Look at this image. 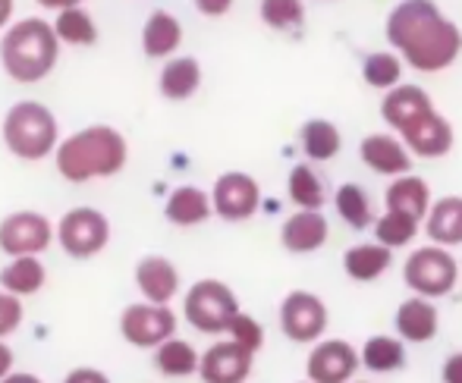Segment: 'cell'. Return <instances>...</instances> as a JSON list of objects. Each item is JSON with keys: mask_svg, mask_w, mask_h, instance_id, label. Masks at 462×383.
Segmentation results:
<instances>
[{"mask_svg": "<svg viewBox=\"0 0 462 383\" xmlns=\"http://www.w3.org/2000/svg\"><path fill=\"white\" fill-rule=\"evenodd\" d=\"M387 41L419 73H444L457 63L462 32L434 0H402L387 16Z\"/></svg>", "mask_w": 462, "mask_h": 383, "instance_id": "obj_1", "label": "cell"}, {"mask_svg": "<svg viewBox=\"0 0 462 383\" xmlns=\"http://www.w3.org/2000/svg\"><path fill=\"white\" fill-rule=\"evenodd\" d=\"M129 145L120 135V129L107 126V123H95L69 139H63L54 151V164L67 183L82 186L92 179H110L126 167Z\"/></svg>", "mask_w": 462, "mask_h": 383, "instance_id": "obj_2", "label": "cell"}, {"mask_svg": "<svg viewBox=\"0 0 462 383\" xmlns=\"http://www.w3.org/2000/svg\"><path fill=\"white\" fill-rule=\"evenodd\" d=\"M60 60V38L54 23L42 16H25L13 23L0 38V67L19 86H35L48 79Z\"/></svg>", "mask_w": 462, "mask_h": 383, "instance_id": "obj_3", "label": "cell"}, {"mask_svg": "<svg viewBox=\"0 0 462 383\" xmlns=\"http://www.w3.org/2000/svg\"><path fill=\"white\" fill-rule=\"evenodd\" d=\"M4 145L19 160H44L60 145V126L51 107L19 101L4 116Z\"/></svg>", "mask_w": 462, "mask_h": 383, "instance_id": "obj_4", "label": "cell"}, {"mask_svg": "<svg viewBox=\"0 0 462 383\" xmlns=\"http://www.w3.org/2000/svg\"><path fill=\"white\" fill-rule=\"evenodd\" d=\"M462 264L453 258L450 249H440V245H421V249L409 251L406 264H402V283L412 296L421 298H438L450 296L459 283Z\"/></svg>", "mask_w": 462, "mask_h": 383, "instance_id": "obj_5", "label": "cell"}, {"mask_svg": "<svg viewBox=\"0 0 462 383\" xmlns=\"http://www.w3.org/2000/svg\"><path fill=\"white\" fill-rule=\"evenodd\" d=\"M239 311L243 308H239L236 292L220 280H199L186 289L183 317L189 321V327H195L199 333L208 336L226 333Z\"/></svg>", "mask_w": 462, "mask_h": 383, "instance_id": "obj_6", "label": "cell"}, {"mask_svg": "<svg viewBox=\"0 0 462 383\" xmlns=\"http://www.w3.org/2000/svg\"><path fill=\"white\" fill-rule=\"evenodd\" d=\"M277 321L290 342H296V346H315V342H321L324 333H328L330 311L318 292L292 289V292H286L283 302H280Z\"/></svg>", "mask_w": 462, "mask_h": 383, "instance_id": "obj_7", "label": "cell"}, {"mask_svg": "<svg viewBox=\"0 0 462 383\" xmlns=\"http://www.w3.org/2000/svg\"><path fill=\"white\" fill-rule=\"evenodd\" d=\"M57 242L76 261L97 258L110 242V220L97 207H73L57 223Z\"/></svg>", "mask_w": 462, "mask_h": 383, "instance_id": "obj_8", "label": "cell"}, {"mask_svg": "<svg viewBox=\"0 0 462 383\" xmlns=\"http://www.w3.org/2000/svg\"><path fill=\"white\" fill-rule=\"evenodd\" d=\"M120 336L133 349H161L177 336V315L171 305L133 302L120 311Z\"/></svg>", "mask_w": 462, "mask_h": 383, "instance_id": "obj_9", "label": "cell"}, {"mask_svg": "<svg viewBox=\"0 0 462 383\" xmlns=\"http://www.w3.org/2000/svg\"><path fill=\"white\" fill-rule=\"evenodd\" d=\"M57 239V226L38 211H13L0 220V251L6 258H42Z\"/></svg>", "mask_w": 462, "mask_h": 383, "instance_id": "obj_10", "label": "cell"}, {"mask_svg": "<svg viewBox=\"0 0 462 383\" xmlns=\"http://www.w3.org/2000/svg\"><path fill=\"white\" fill-rule=\"evenodd\" d=\"M362 368L359 349L340 336H324L315 342L305 359V380L309 383H353Z\"/></svg>", "mask_w": 462, "mask_h": 383, "instance_id": "obj_11", "label": "cell"}, {"mask_svg": "<svg viewBox=\"0 0 462 383\" xmlns=\"http://www.w3.org/2000/svg\"><path fill=\"white\" fill-rule=\"evenodd\" d=\"M211 201H214V214L226 223H243V220H252L262 207V186H258L255 177L243 170H230L220 173L217 183L211 189Z\"/></svg>", "mask_w": 462, "mask_h": 383, "instance_id": "obj_12", "label": "cell"}, {"mask_svg": "<svg viewBox=\"0 0 462 383\" xmlns=\"http://www.w3.org/2000/svg\"><path fill=\"white\" fill-rule=\"evenodd\" d=\"M255 368V355L245 352L233 340H217L201 352V383H245Z\"/></svg>", "mask_w": 462, "mask_h": 383, "instance_id": "obj_13", "label": "cell"}, {"mask_svg": "<svg viewBox=\"0 0 462 383\" xmlns=\"http://www.w3.org/2000/svg\"><path fill=\"white\" fill-rule=\"evenodd\" d=\"M400 139L406 141V148L415 154V158H425V160H438L447 158L453 151V126L440 110H428L421 114L419 120H412L406 129L400 132Z\"/></svg>", "mask_w": 462, "mask_h": 383, "instance_id": "obj_14", "label": "cell"}, {"mask_svg": "<svg viewBox=\"0 0 462 383\" xmlns=\"http://www.w3.org/2000/svg\"><path fill=\"white\" fill-rule=\"evenodd\" d=\"M359 158L377 177H409L412 170V151L406 148V141L400 135L390 132H371L362 139Z\"/></svg>", "mask_w": 462, "mask_h": 383, "instance_id": "obj_15", "label": "cell"}, {"mask_svg": "<svg viewBox=\"0 0 462 383\" xmlns=\"http://www.w3.org/2000/svg\"><path fill=\"white\" fill-rule=\"evenodd\" d=\"M393 327L396 336L409 346H425L434 336L440 333V311L431 298L421 296H409L406 302H400L393 315Z\"/></svg>", "mask_w": 462, "mask_h": 383, "instance_id": "obj_16", "label": "cell"}, {"mask_svg": "<svg viewBox=\"0 0 462 383\" xmlns=\"http://www.w3.org/2000/svg\"><path fill=\"white\" fill-rule=\"evenodd\" d=\"M135 289L152 305H171L180 292V268L164 255H145L135 261Z\"/></svg>", "mask_w": 462, "mask_h": 383, "instance_id": "obj_17", "label": "cell"}, {"mask_svg": "<svg viewBox=\"0 0 462 383\" xmlns=\"http://www.w3.org/2000/svg\"><path fill=\"white\" fill-rule=\"evenodd\" d=\"M330 226L321 211H296L280 226V245L290 255H315L328 245Z\"/></svg>", "mask_w": 462, "mask_h": 383, "instance_id": "obj_18", "label": "cell"}, {"mask_svg": "<svg viewBox=\"0 0 462 383\" xmlns=\"http://www.w3.org/2000/svg\"><path fill=\"white\" fill-rule=\"evenodd\" d=\"M428 110H434L431 95H428L421 86H412V82H402V86H396L393 92H387V95H383V101H381L383 123H387L390 129H396V132H402L409 123L419 120V116L428 114Z\"/></svg>", "mask_w": 462, "mask_h": 383, "instance_id": "obj_19", "label": "cell"}, {"mask_svg": "<svg viewBox=\"0 0 462 383\" xmlns=\"http://www.w3.org/2000/svg\"><path fill=\"white\" fill-rule=\"evenodd\" d=\"M425 236L440 249L462 245V195H444L431 205L425 217Z\"/></svg>", "mask_w": 462, "mask_h": 383, "instance_id": "obj_20", "label": "cell"}, {"mask_svg": "<svg viewBox=\"0 0 462 383\" xmlns=\"http://www.w3.org/2000/svg\"><path fill=\"white\" fill-rule=\"evenodd\" d=\"M183 44V23L171 10H154L142 29V50L152 60H171Z\"/></svg>", "mask_w": 462, "mask_h": 383, "instance_id": "obj_21", "label": "cell"}, {"mask_svg": "<svg viewBox=\"0 0 462 383\" xmlns=\"http://www.w3.org/2000/svg\"><path fill=\"white\" fill-rule=\"evenodd\" d=\"M164 217L171 220L173 226H183V230L201 226L205 220L214 217L211 192L199 189V186H177V189L167 195Z\"/></svg>", "mask_w": 462, "mask_h": 383, "instance_id": "obj_22", "label": "cell"}, {"mask_svg": "<svg viewBox=\"0 0 462 383\" xmlns=\"http://www.w3.org/2000/svg\"><path fill=\"white\" fill-rule=\"evenodd\" d=\"M393 264V251L381 242H359L343 251V270L353 283H374Z\"/></svg>", "mask_w": 462, "mask_h": 383, "instance_id": "obj_23", "label": "cell"}, {"mask_svg": "<svg viewBox=\"0 0 462 383\" xmlns=\"http://www.w3.org/2000/svg\"><path fill=\"white\" fill-rule=\"evenodd\" d=\"M409 342H402L396 333H374L362 342L359 349V359L362 368L371 374H396L406 368L409 352H406Z\"/></svg>", "mask_w": 462, "mask_h": 383, "instance_id": "obj_24", "label": "cell"}, {"mask_svg": "<svg viewBox=\"0 0 462 383\" xmlns=\"http://www.w3.org/2000/svg\"><path fill=\"white\" fill-rule=\"evenodd\" d=\"M383 201H387V211L409 214V217L421 220V223H425L428 211H431V205H434L431 186L421 177H396L393 183L387 186Z\"/></svg>", "mask_w": 462, "mask_h": 383, "instance_id": "obj_25", "label": "cell"}, {"mask_svg": "<svg viewBox=\"0 0 462 383\" xmlns=\"http://www.w3.org/2000/svg\"><path fill=\"white\" fill-rule=\"evenodd\" d=\"M48 283V268H44L42 258H10V261L0 268V289H6L16 298H29L35 292L44 289Z\"/></svg>", "mask_w": 462, "mask_h": 383, "instance_id": "obj_26", "label": "cell"}, {"mask_svg": "<svg viewBox=\"0 0 462 383\" xmlns=\"http://www.w3.org/2000/svg\"><path fill=\"white\" fill-rule=\"evenodd\" d=\"M158 88L167 101H189L201 88V63L195 57H171L161 69Z\"/></svg>", "mask_w": 462, "mask_h": 383, "instance_id": "obj_27", "label": "cell"}, {"mask_svg": "<svg viewBox=\"0 0 462 383\" xmlns=\"http://www.w3.org/2000/svg\"><path fill=\"white\" fill-rule=\"evenodd\" d=\"M199 368H201V352L192 342L180 340V336H173L161 349H154V371L161 378H171V380L199 378Z\"/></svg>", "mask_w": 462, "mask_h": 383, "instance_id": "obj_28", "label": "cell"}, {"mask_svg": "<svg viewBox=\"0 0 462 383\" xmlns=\"http://www.w3.org/2000/svg\"><path fill=\"white\" fill-rule=\"evenodd\" d=\"M299 145H302L305 158L324 164V160H334L343 151V135L330 120L315 116V120H305L302 129H299Z\"/></svg>", "mask_w": 462, "mask_h": 383, "instance_id": "obj_29", "label": "cell"}, {"mask_svg": "<svg viewBox=\"0 0 462 383\" xmlns=\"http://www.w3.org/2000/svg\"><path fill=\"white\" fill-rule=\"evenodd\" d=\"M334 207L349 230H368V226H374V220H377L368 192L362 189L359 183H343L340 189L334 192Z\"/></svg>", "mask_w": 462, "mask_h": 383, "instance_id": "obj_30", "label": "cell"}, {"mask_svg": "<svg viewBox=\"0 0 462 383\" xmlns=\"http://www.w3.org/2000/svg\"><path fill=\"white\" fill-rule=\"evenodd\" d=\"M54 32H57V38H60V44H69V48H92L97 41L95 16L86 6H73V10L57 13Z\"/></svg>", "mask_w": 462, "mask_h": 383, "instance_id": "obj_31", "label": "cell"}, {"mask_svg": "<svg viewBox=\"0 0 462 383\" xmlns=\"http://www.w3.org/2000/svg\"><path fill=\"white\" fill-rule=\"evenodd\" d=\"M421 220L409 217V214H400V211H383L381 217L374 220V242L387 245L390 251L393 249H406V245L415 242V236L421 233Z\"/></svg>", "mask_w": 462, "mask_h": 383, "instance_id": "obj_32", "label": "cell"}, {"mask_svg": "<svg viewBox=\"0 0 462 383\" xmlns=\"http://www.w3.org/2000/svg\"><path fill=\"white\" fill-rule=\"evenodd\" d=\"M402 57L400 54H390V50H371L362 63V79L368 82L371 88L377 92H393L396 86H402Z\"/></svg>", "mask_w": 462, "mask_h": 383, "instance_id": "obj_33", "label": "cell"}, {"mask_svg": "<svg viewBox=\"0 0 462 383\" xmlns=\"http://www.w3.org/2000/svg\"><path fill=\"white\" fill-rule=\"evenodd\" d=\"M286 192L299 211H321L324 207V183L309 164L292 167L290 179H286Z\"/></svg>", "mask_w": 462, "mask_h": 383, "instance_id": "obj_34", "label": "cell"}, {"mask_svg": "<svg viewBox=\"0 0 462 383\" xmlns=\"http://www.w3.org/2000/svg\"><path fill=\"white\" fill-rule=\"evenodd\" d=\"M258 16L268 29L274 32H290L299 29L305 19V4L302 0H262L258 6Z\"/></svg>", "mask_w": 462, "mask_h": 383, "instance_id": "obj_35", "label": "cell"}, {"mask_svg": "<svg viewBox=\"0 0 462 383\" xmlns=\"http://www.w3.org/2000/svg\"><path fill=\"white\" fill-rule=\"evenodd\" d=\"M226 340H233L236 346H243L245 352L258 355L264 349V327H262V321H255L252 315L239 311V315L233 317L230 330H226Z\"/></svg>", "mask_w": 462, "mask_h": 383, "instance_id": "obj_36", "label": "cell"}, {"mask_svg": "<svg viewBox=\"0 0 462 383\" xmlns=\"http://www.w3.org/2000/svg\"><path fill=\"white\" fill-rule=\"evenodd\" d=\"M25 321V308L16 296H10L6 289H0V340L13 336Z\"/></svg>", "mask_w": 462, "mask_h": 383, "instance_id": "obj_37", "label": "cell"}, {"mask_svg": "<svg viewBox=\"0 0 462 383\" xmlns=\"http://www.w3.org/2000/svg\"><path fill=\"white\" fill-rule=\"evenodd\" d=\"M440 383H462V349L444 359V365H440Z\"/></svg>", "mask_w": 462, "mask_h": 383, "instance_id": "obj_38", "label": "cell"}, {"mask_svg": "<svg viewBox=\"0 0 462 383\" xmlns=\"http://www.w3.org/2000/svg\"><path fill=\"white\" fill-rule=\"evenodd\" d=\"M63 383H110V378L104 371H97V368L82 365V368H73V371L63 378Z\"/></svg>", "mask_w": 462, "mask_h": 383, "instance_id": "obj_39", "label": "cell"}, {"mask_svg": "<svg viewBox=\"0 0 462 383\" xmlns=\"http://www.w3.org/2000/svg\"><path fill=\"white\" fill-rule=\"evenodd\" d=\"M192 4H195V10H199L201 16H211V19L226 16V13L233 10V0H192Z\"/></svg>", "mask_w": 462, "mask_h": 383, "instance_id": "obj_40", "label": "cell"}, {"mask_svg": "<svg viewBox=\"0 0 462 383\" xmlns=\"http://www.w3.org/2000/svg\"><path fill=\"white\" fill-rule=\"evenodd\" d=\"M13 365H16V355H13L10 342L0 340V380H6L13 374Z\"/></svg>", "mask_w": 462, "mask_h": 383, "instance_id": "obj_41", "label": "cell"}, {"mask_svg": "<svg viewBox=\"0 0 462 383\" xmlns=\"http://www.w3.org/2000/svg\"><path fill=\"white\" fill-rule=\"evenodd\" d=\"M42 6H48V10H73V6H82V0H38Z\"/></svg>", "mask_w": 462, "mask_h": 383, "instance_id": "obj_42", "label": "cell"}, {"mask_svg": "<svg viewBox=\"0 0 462 383\" xmlns=\"http://www.w3.org/2000/svg\"><path fill=\"white\" fill-rule=\"evenodd\" d=\"M0 383H44L38 374H32V371H13L6 380H0Z\"/></svg>", "mask_w": 462, "mask_h": 383, "instance_id": "obj_43", "label": "cell"}, {"mask_svg": "<svg viewBox=\"0 0 462 383\" xmlns=\"http://www.w3.org/2000/svg\"><path fill=\"white\" fill-rule=\"evenodd\" d=\"M10 19H13V0H0V29L10 25Z\"/></svg>", "mask_w": 462, "mask_h": 383, "instance_id": "obj_44", "label": "cell"}, {"mask_svg": "<svg viewBox=\"0 0 462 383\" xmlns=\"http://www.w3.org/2000/svg\"><path fill=\"white\" fill-rule=\"evenodd\" d=\"M353 383H374V380H359V378H356Z\"/></svg>", "mask_w": 462, "mask_h": 383, "instance_id": "obj_45", "label": "cell"}, {"mask_svg": "<svg viewBox=\"0 0 462 383\" xmlns=\"http://www.w3.org/2000/svg\"><path fill=\"white\" fill-rule=\"evenodd\" d=\"M299 383H309V380H299Z\"/></svg>", "mask_w": 462, "mask_h": 383, "instance_id": "obj_46", "label": "cell"}]
</instances>
